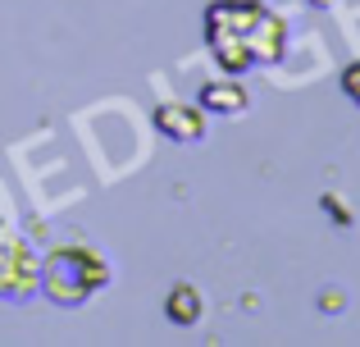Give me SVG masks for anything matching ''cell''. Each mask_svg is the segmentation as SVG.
Instances as JSON below:
<instances>
[{
  "label": "cell",
  "instance_id": "obj_1",
  "mask_svg": "<svg viewBox=\"0 0 360 347\" xmlns=\"http://www.w3.org/2000/svg\"><path fill=\"white\" fill-rule=\"evenodd\" d=\"M205 46L224 73H246L255 64H278L288 55V18L264 0H210Z\"/></svg>",
  "mask_w": 360,
  "mask_h": 347
},
{
  "label": "cell",
  "instance_id": "obj_2",
  "mask_svg": "<svg viewBox=\"0 0 360 347\" xmlns=\"http://www.w3.org/2000/svg\"><path fill=\"white\" fill-rule=\"evenodd\" d=\"M105 284H110V260L96 247H87V242L51 247V256L41 260V293L55 306H82Z\"/></svg>",
  "mask_w": 360,
  "mask_h": 347
},
{
  "label": "cell",
  "instance_id": "obj_3",
  "mask_svg": "<svg viewBox=\"0 0 360 347\" xmlns=\"http://www.w3.org/2000/svg\"><path fill=\"white\" fill-rule=\"evenodd\" d=\"M41 293V260L23 238H0V297L23 302Z\"/></svg>",
  "mask_w": 360,
  "mask_h": 347
},
{
  "label": "cell",
  "instance_id": "obj_4",
  "mask_svg": "<svg viewBox=\"0 0 360 347\" xmlns=\"http://www.w3.org/2000/svg\"><path fill=\"white\" fill-rule=\"evenodd\" d=\"M205 128H210V115H205L201 106H187V101H165V106H155V133L169 137V142H201Z\"/></svg>",
  "mask_w": 360,
  "mask_h": 347
},
{
  "label": "cell",
  "instance_id": "obj_5",
  "mask_svg": "<svg viewBox=\"0 0 360 347\" xmlns=\"http://www.w3.org/2000/svg\"><path fill=\"white\" fill-rule=\"evenodd\" d=\"M196 106L205 110V115H242V110H251V92H246V82L238 73H224V78H210L201 87V96H196Z\"/></svg>",
  "mask_w": 360,
  "mask_h": 347
},
{
  "label": "cell",
  "instance_id": "obj_6",
  "mask_svg": "<svg viewBox=\"0 0 360 347\" xmlns=\"http://www.w3.org/2000/svg\"><path fill=\"white\" fill-rule=\"evenodd\" d=\"M201 311H205V302H201V293H196V284H174L169 288L165 315L178 324V329H192V324L201 320Z\"/></svg>",
  "mask_w": 360,
  "mask_h": 347
},
{
  "label": "cell",
  "instance_id": "obj_7",
  "mask_svg": "<svg viewBox=\"0 0 360 347\" xmlns=\"http://www.w3.org/2000/svg\"><path fill=\"white\" fill-rule=\"evenodd\" d=\"M342 96L360 110V60H352V64L342 69Z\"/></svg>",
  "mask_w": 360,
  "mask_h": 347
},
{
  "label": "cell",
  "instance_id": "obj_8",
  "mask_svg": "<svg viewBox=\"0 0 360 347\" xmlns=\"http://www.w3.org/2000/svg\"><path fill=\"white\" fill-rule=\"evenodd\" d=\"M324 210H328V215H333V224H352V210H347V206H342V201H338V196H333V192H324Z\"/></svg>",
  "mask_w": 360,
  "mask_h": 347
},
{
  "label": "cell",
  "instance_id": "obj_9",
  "mask_svg": "<svg viewBox=\"0 0 360 347\" xmlns=\"http://www.w3.org/2000/svg\"><path fill=\"white\" fill-rule=\"evenodd\" d=\"M310 5H328V0H310Z\"/></svg>",
  "mask_w": 360,
  "mask_h": 347
}]
</instances>
